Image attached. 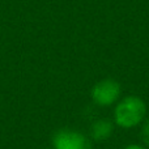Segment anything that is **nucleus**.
<instances>
[{
	"instance_id": "obj_6",
	"label": "nucleus",
	"mask_w": 149,
	"mask_h": 149,
	"mask_svg": "<svg viewBox=\"0 0 149 149\" xmlns=\"http://www.w3.org/2000/svg\"><path fill=\"white\" fill-rule=\"evenodd\" d=\"M124 149H145V148H143V147H140V145H128V147H126Z\"/></svg>"
},
{
	"instance_id": "obj_2",
	"label": "nucleus",
	"mask_w": 149,
	"mask_h": 149,
	"mask_svg": "<svg viewBox=\"0 0 149 149\" xmlns=\"http://www.w3.org/2000/svg\"><path fill=\"white\" fill-rule=\"evenodd\" d=\"M120 95V85L113 79L101 80L93 86L92 100L98 106H110Z\"/></svg>"
},
{
	"instance_id": "obj_5",
	"label": "nucleus",
	"mask_w": 149,
	"mask_h": 149,
	"mask_svg": "<svg viewBox=\"0 0 149 149\" xmlns=\"http://www.w3.org/2000/svg\"><path fill=\"white\" fill-rule=\"evenodd\" d=\"M141 137H143V141H144L147 145H149V118L145 119V122L143 123V127H141Z\"/></svg>"
},
{
	"instance_id": "obj_4",
	"label": "nucleus",
	"mask_w": 149,
	"mask_h": 149,
	"mask_svg": "<svg viewBox=\"0 0 149 149\" xmlns=\"http://www.w3.org/2000/svg\"><path fill=\"white\" fill-rule=\"evenodd\" d=\"M114 127L110 120H107L105 118L98 119L90 127V136L95 141H105L106 139H109L111 136Z\"/></svg>"
},
{
	"instance_id": "obj_3",
	"label": "nucleus",
	"mask_w": 149,
	"mask_h": 149,
	"mask_svg": "<svg viewBox=\"0 0 149 149\" xmlns=\"http://www.w3.org/2000/svg\"><path fill=\"white\" fill-rule=\"evenodd\" d=\"M54 149H90V143L81 132L59 130L52 137Z\"/></svg>"
},
{
	"instance_id": "obj_1",
	"label": "nucleus",
	"mask_w": 149,
	"mask_h": 149,
	"mask_svg": "<svg viewBox=\"0 0 149 149\" xmlns=\"http://www.w3.org/2000/svg\"><path fill=\"white\" fill-rule=\"evenodd\" d=\"M147 106L137 95L124 97L116 103L114 109V120L122 128L136 127L145 119Z\"/></svg>"
}]
</instances>
